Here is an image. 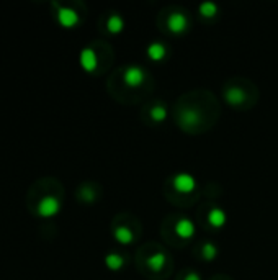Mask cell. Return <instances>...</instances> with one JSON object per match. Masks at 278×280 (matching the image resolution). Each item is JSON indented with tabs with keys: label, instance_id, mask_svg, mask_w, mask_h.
<instances>
[{
	"label": "cell",
	"instance_id": "cell-18",
	"mask_svg": "<svg viewBox=\"0 0 278 280\" xmlns=\"http://www.w3.org/2000/svg\"><path fill=\"white\" fill-rule=\"evenodd\" d=\"M200 14L203 17H215L218 14V5L215 2H203L200 5Z\"/></svg>",
	"mask_w": 278,
	"mask_h": 280
},
{
	"label": "cell",
	"instance_id": "cell-1",
	"mask_svg": "<svg viewBox=\"0 0 278 280\" xmlns=\"http://www.w3.org/2000/svg\"><path fill=\"white\" fill-rule=\"evenodd\" d=\"M174 188L177 192H180V193H190V192H193L195 190V187H196V180L195 177L191 174H187V172H180V174H177L175 177H174Z\"/></svg>",
	"mask_w": 278,
	"mask_h": 280
},
{
	"label": "cell",
	"instance_id": "cell-20",
	"mask_svg": "<svg viewBox=\"0 0 278 280\" xmlns=\"http://www.w3.org/2000/svg\"><path fill=\"white\" fill-rule=\"evenodd\" d=\"M185 280H201L200 277V273H196V272H190L187 277H185Z\"/></svg>",
	"mask_w": 278,
	"mask_h": 280
},
{
	"label": "cell",
	"instance_id": "cell-16",
	"mask_svg": "<svg viewBox=\"0 0 278 280\" xmlns=\"http://www.w3.org/2000/svg\"><path fill=\"white\" fill-rule=\"evenodd\" d=\"M151 118L154 121H164L167 118V108L164 105H154L151 108Z\"/></svg>",
	"mask_w": 278,
	"mask_h": 280
},
{
	"label": "cell",
	"instance_id": "cell-7",
	"mask_svg": "<svg viewBox=\"0 0 278 280\" xmlns=\"http://www.w3.org/2000/svg\"><path fill=\"white\" fill-rule=\"evenodd\" d=\"M97 54H95V51L94 49H90V48H85L82 53H81V64H82V67L85 71H89V73H92V71H95L97 67Z\"/></svg>",
	"mask_w": 278,
	"mask_h": 280
},
{
	"label": "cell",
	"instance_id": "cell-17",
	"mask_svg": "<svg viewBox=\"0 0 278 280\" xmlns=\"http://www.w3.org/2000/svg\"><path fill=\"white\" fill-rule=\"evenodd\" d=\"M201 256L206 260H213L218 256V247L213 243H204L201 247Z\"/></svg>",
	"mask_w": 278,
	"mask_h": 280
},
{
	"label": "cell",
	"instance_id": "cell-6",
	"mask_svg": "<svg viewBox=\"0 0 278 280\" xmlns=\"http://www.w3.org/2000/svg\"><path fill=\"white\" fill-rule=\"evenodd\" d=\"M57 18H59V22H61V25H64V27H67V28L74 27V25H77V22H79L77 12L72 9H67V7L59 9Z\"/></svg>",
	"mask_w": 278,
	"mask_h": 280
},
{
	"label": "cell",
	"instance_id": "cell-14",
	"mask_svg": "<svg viewBox=\"0 0 278 280\" xmlns=\"http://www.w3.org/2000/svg\"><path fill=\"white\" fill-rule=\"evenodd\" d=\"M107 28L110 33H120V31L124 28V20L120 15H111L107 22Z\"/></svg>",
	"mask_w": 278,
	"mask_h": 280
},
{
	"label": "cell",
	"instance_id": "cell-12",
	"mask_svg": "<svg viewBox=\"0 0 278 280\" xmlns=\"http://www.w3.org/2000/svg\"><path fill=\"white\" fill-rule=\"evenodd\" d=\"M148 56L152 61H162L164 57L167 56V48H165L162 43L154 41L148 46Z\"/></svg>",
	"mask_w": 278,
	"mask_h": 280
},
{
	"label": "cell",
	"instance_id": "cell-10",
	"mask_svg": "<svg viewBox=\"0 0 278 280\" xmlns=\"http://www.w3.org/2000/svg\"><path fill=\"white\" fill-rule=\"evenodd\" d=\"M200 113L195 108H187L182 112V125L185 128H195L196 125H200Z\"/></svg>",
	"mask_w": 278,
	"mask_h": 280
},
{
	"label": "cell",
	"instance_id": "cell-8",
	"mask_svg": "<svg viewBox=\"0 0 278 280\" xmlns=\"http://www.w3.org/2000/svg\"><path fill=\"white\" fill-rule=\"evenodd\" d=\"M226 220H228L226 212L221 210V208H218V206L211 208L210 213H208V223H210L211 226H215V228L224 226V225H226Z\"/></svg>",
	"mask_w": 278,
	"mask_h": 280
},
{
	"label": "cell",
	"instance_id": "cell-5",
	"mask_svg": "<svg viewBox=\"0 0 278 280\" xmlns=\"http://www.w3.org/2000/svg\"><path fill=\"white\" fill-rule=\"evenodd\" d=\"M175 233L180 238H183V239L193 238V234H195V225H193V221L188 220V218L178 220L177 225H175Z\"/></svg>",
	"mask_w": 278,
	"mask_h": 280
},
{
	"label": "cell",
	"instance_id": "cell-19",
	"mask_svg": "<svg viewBox=\"0 0 278 280\" xmlns=\"http://www.w3.org/2000/svg\"><path fill=\"white\" fill-rule=\"evenodd\" d=\"M82 195H84L85 200H92V198H94V192H92L90 188H87V187H85L84 190H82Z\"/></svg>",
	"mask_w": 278,
	"mask_h": 280
},
{
	"label": "cell",
	"instance_id": "cell-11",
	"mask_svg": "<svg viewBox=\"0 0 278 280\" xmlns=\"http://www.w3.org/2000/svg\"><path fill=\"white\" fill-rule=\"evenodd\" d=\"M226 100L231 103V105H241V103L246 102V92L241 89V87H231L226 90Z\"/></svg>",
	"mask_w": 278,
	"mask_h": 280
},
{
	"label": "cell",
	"instance_id": "cell-4",
	"mask_svg": "<svg viewBox=\"0 0 278 280\" xmlns=\"http://www.w3.org/2000/svg\"><path fill=\"white\" fill-rule=\"evenodd\" d=\"M38 212L41 217H52L59 212V200L54 197H44L41 201H39Z\"/></svg>",
	"mask_w": 278,
	"mask_h": 280
},
{
	"label": "cell",
	"instance_id": "cell-15",
	"mask_svg": "<svg viewBox=\"0 0 278 280\" xmlns=\"http://www.w3.org/2000/svg\"><path fill=\"white\" fill-rule=\"evenodd\" d=\"M105 264H107L108 269L118 270V269H121V267H123L124 259L120 256V254H108V256L105 257Z\"/></svg>",
	"mask_w": 278,
	"mask_h": 280
},
{
	"label": "cell",
	"instance_id": "cell-9",
	"mask_svg": "<svg viewBox=\"0 0 278 280\" xmlns=\"http://www.w3.org/2000/svg\"><path fill=\"white\" fill-rule=\"evenodd\" d=\"M165 262H167V256H165V254H164L162 251L151 254V256L148 257V260H146V264L149 265V269L154 270V272L162 270L164 265H165Z\"/></svg>",
	"mask_w": 278,
	"mask_h": 280
},
{
	"label": "cell",
	"instance_id": "cell-3",
	"mask_svg": "<svg viewBox=\"0 0 278 280\" xmlns=\"http://www.w3.org/2000/svg\"><path fill=\"white\" fill-rule=\"evenodd\" d=\"M187 17H185L183 14H180V12H175V14H170L169 18H167V27L169 30L172 31V33H182V31H185V28H187Z\"/></svg>",
	"mask_w": 278,
	"mask_h": 280
},
{
	"label": "cell",
	"instance_id": "cell-2",
	"mask_svg": "<svg viewBox=\"0 0 278 280\" xmlns=\"http://www.w3.org/2000/svg\"><path fill=\"white\" fill-rule=\"evenodd\" d=\"M123 79H124V84L129 87H139L144 81V71L137 66H129L126 67L123 74Z\"/></svg>",
	"mask_w": 278,
	"mask_h": 280
},
{
	"label": "cell",
	"instance_id": "cell-13",
	"mask_svg": "<svg viewBox=\"0 0 278 280\" xmlns=\"http://www.w3.org/2000/svg\"><path fill=\"white\" fill-rule=\"evenodd\" d=\"M115 239L118 241L120 244H129V243H133V231L129 230V228L126 226H118L116 230H115Z\"/></svg>",
	"mask_w": 278,
	"mask_h": 280
}]
</instances>
